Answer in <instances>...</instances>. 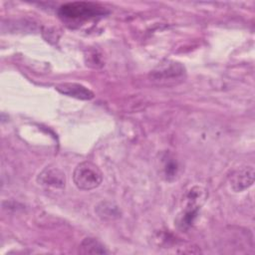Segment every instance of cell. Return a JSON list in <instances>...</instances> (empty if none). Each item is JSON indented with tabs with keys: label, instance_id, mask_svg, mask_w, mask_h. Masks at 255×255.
Returning <instances> with one entry per match:
<instances>
[{
	"label": "cell",
	"instance_id": "cell-9",
	"mask_svg": "<svg viewBox=\"0 0 255 255\" xmlns=\"http://www.w3.org/2000/svg\"><path fill=\"white\" fill-rule=\"evenodd\" d=\"M198 210H191V209H183L182 212L178 215L177 219H176V225L180 228V229H187L188 227H190L196 216H197Z\"/></svg>",
	"mask_w": 255,
	"mask_h": 255
},
{
	"label": "cell",
	"instance_id": "cell-10",
	"mask_svg": "<svg viewBox=\"0 0 255 255\" xmlns=\"http://www.w3.org/2000/svg\"><path fill=\"white\" fill-rule=\"evenodd\" d=\"M102 207L98 206V213L100 216H103L104 218H113L115 215H119V210L117 207H113L112 205L107 206V203H102Z\"/></svg>",
	"mask_w": 255,
	"mask_h": 255
},
{
	"label": "cell",
	"instance_id": "cell-5",
	"mask_svg": "<svg viewBox=\"0 0 255 255\" xmlns=\"http://www.w3.org/2000/svg\"><path fill=\"white\" fill-rule=\"evenodd\" d=\"M55 89L63 95L79 100H92L94 93L83 85L76 83H62L55 87Z\"/></svg>",
	"mask_w": 255,
	"mask_h": 255
},
{
	"label": "cell",
	"instance_id": "cell-8",
	"mask_svg": "<svg viewBox=\"0 0 255 255\" xmlns=\"http://www.w3.org/2000/svg\"><path fill=\"white\" fill-rule=\"evenodd\" d=\"M80 252L83 254H107L108 250L97 239L87 237L81 242Z\"/></svg>",
	"mask_w": 255,
	"mask_h": 255
},
{
	"label": "cell",
	"instance_id": "cell-7",
	"mask_svg": "<svg viewBox=\"0 0 255 255\" xmlns=\"http://www.w3.org/2000/svg\"><path fill=\"white\" fill-rule=\"evenodd\" d=\"M207 197L206 190L198 185L192 186L186 193L183 198L184 207L183 209H192L199 210L202 203Z\"/></svg>",
	"mask_w": 255,
	"mask_h": 255
},
{
	"label": "cell",
	"instance_id": "cell-6",
	"mask_svg": "<svg viewBox=\"0 0 255 255\" xmlns=\"http://www.w3.org/2000/svg\"><path fill=\"white\" fill-rule=\"evenodd\" d=\"M184 74V67L176 62H167L158 66L152 73L155 80H170L181 77Z\"/></svg>",
	"mask_w": 255,
	"mask_h": 255
},
{
	"label": "cell",
	"instance_id": "cell-1",
	"mask_svg": "<svg viewBox=\"0 0 255 255\" xmlns=\"http://www.w3.org/2000/svg\"><path fill=\"white\" fill-rule=\"evenodd\" d=\"M108 10L98 3L76 1L69 2L59 8V16L70 22H83L93 18L104 16Z\"/></svg>",
	"mask_w": 255,
	"mask_h": 255
},
{
	"label": "cell",
	"instance_id": "cell-2",
	"mask_svg": "<svg viewBox=\"0 0 255 255\" xmlns=\"http://www.w3.org/2000/svg\"><path fill=\"white\" fill-rule=\"evenodd\" d=\"M73 180L79 189L92 190L102 183L103 173L95 163L83 161L75 167Z\"/></svg>",
	"mask_w": 255,
	"mask_h": 255
},
{
	"label": "cell",
	"instance_id": "cell-11",
	"mask_svg": "<svg viewBox=\"0 0 255 255\" xmlns=\"http://www.w3.org/2000/svg\"><path fill=\"white\" fill-rule=\"evenodd\" d=\"M177 172V165L176 162L172 160V158H168L164 162V173L166 175V178H169L170 176L174 177V175Z\"/></svg>",
	"mask_w": 255,
	"mask_h": 255
},
{
	"label": "cell",
	"instance_id": "cell-4",
	"mask_svg": "<svg viewBox=\"0 0 255 255\" xmlns=\"http://www.w3.org/2000/svg\"><path fill=\"white\" fill-rule=\"evenodd\" d=\"M254 168L252 165L244 166L231 175L230 185L235 192H241L254 182Z\"/></svg>",
	"mask_w": 255,
	"mask_h": 255
},
{
	"label": "cell",
	"instance_id": "cell-3",
	"mask_svg": "<svg viewBox=\"0 0 255 255\" xmlns=\"http://www.w3.org/2000/svg\"><path fill=\"white\" fill-rule=\"evenodd\" d=\"M37 182L46 188L61 189L65 187L66 175L58 167L47 166L38 174Z\"/></svg>",
	"mask_w": 255,
	"mask_h": 255
}]
</instances>
